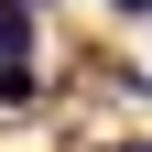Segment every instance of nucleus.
<instances>
[{"label": "nucleus", "instance_id": "1", "mask_svg": "<svg viewBox=\"0 0 152 152\" xmlns=\"http://www.w3.org/2000/svg\"><path fill=\"white\" fill-rule=\"evenodd\" d=\"M22 65H33V11L0 0V76H22Z\"/></svg>", "mask_w": 152, "mask_h": 152}, {"label": "nucleus", "instance_id": "2", "mask_svg": "<svg viewBox=\"0 0 152 152\" xmlns=\"http://www.w3.org/2000/svg\"><path fill=\"white\" fill-rule=\"evenodd\" d=\"M109 11H152V0H109Z\"/></svg>", "mask_w": 152, "mask_h": 152}, {"label": "nucleus", "instance_id": "3", "mask_svg": "<svg viewBox=\"0 0 152 152\" xmlns=\"http://www.w3.org/2000/svg\"><path fill=\"white\" fill-rule=\"evenodd\" d=\"M22 11H44V0H22Z\"/></svg>", "mask_w": 152, "mask_h": 152}]
</instances>
